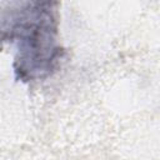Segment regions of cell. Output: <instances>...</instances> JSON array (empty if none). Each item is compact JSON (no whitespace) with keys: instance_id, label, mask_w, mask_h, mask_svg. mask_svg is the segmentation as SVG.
I'll list each match as a JSON object with an SVG mask.
<instances>
[{"instance_id":"6da1fadb","label":"cell","mask_w":160,"mask_h":160,"mask_svg":"<svg viewBox=\"0 0 160 160\" xmlns=\"http://www.w3.org/2000/svg\"><path fill=\"white\" fill-rule=\"evenodd\" d=\"M52 15L48 10H28L10 29V39L18 40L15 71L22 80L49 75L59 59Z\"/></svg>"}]
</instances>
